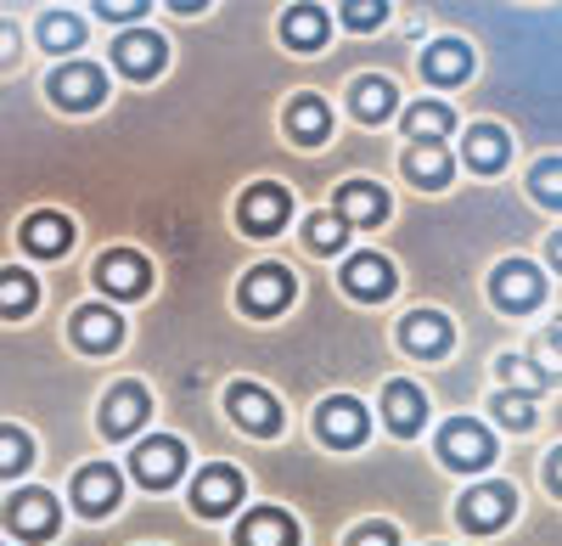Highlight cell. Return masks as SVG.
I'll return each instance as SVG.
<instances>
[{
	"label": "cell",
	"instance_id": "cell-1",
	"mask_svg": "<svg viewBox=\"0 0 562 546\" xmlns=\"http://www.w3.org/2000/svg\"><path fill=\"white\" fill-rule=\"evenodd\" d=\"M52 102L57 108H74V113H85V108H97L102 97H108V79H102V68L97 63H68V68H57L52 74Z\"/></svg>",
	"mask_w": 562,
	"mask_h": 546
},
{
	"label": "cell",
	"instance_id": "cell-2",
	"mask_svg": "<svg viewBox=\"0 0 562 546\" xmlns=\"http://www.w3.org/2000/svg\"><path fill=\"white\" fill-rule=\"evenodd\" d=\"M439 457H445L450 468L479 473V468H490V457H495V439H490L479 423L456 417V423H445V434H439Z\"/></svg>",
	"mask_w": 562,
	"mask_h": 546
},
{
	"label": "cell",
	"instance_id": "cell-3",
	"mask_svg": "<svg viewBox=\"0 0 562 546\" xmlns=\"http://www.w3.org/2000/svg\"><path fill=\"white\" fill-rule=\"evenodd\" d=\"M130 468H135L140 484H153V490H158V484H175L180 468H186V445L169 439V434H158V439H147V445H135Z\"/></svg>",
	"mask_w": 562,
	"mask_h": 546
},
{
	"label": "cell",
	"instance_id": "cell-4",
	"mask_svg": "<svg viewBox=\"0 0 562 546\" xmlns=\"http://www.w3.org/2000/svg\"><path fill=\"white\" fill-rule=\"evenodd\" d=\"M97 282H102L108 293H119V299H135V293H147L153 265L140 259L135 248H113V254H102V259H97Z\"/></svg>",
	"mask_w": 562,
	"mask_h": 546
},
{
	"label": "cell",
	"instance_id": "cell-5",
	"mask_svg": "<svg viewBox=\"0 0 562 546\" xmlns=\"http://www.w3.org/2000/svg\"><path fill=\"white\" fill-rule=\"evenodd\" d=\"M225 412L237 417L248 434H276V428H281V405H276L259 383H231V389H225Z\"/></svg>",
	"mask_w": 562,
	"mask_h": 546
},
{
	"label": "cell",
	"instance_id": "cell-6",
	"mask_svg": "<svg viewBox=\"0 0 562 546\" xmlns=\"http://www.w3.org/2000/svg\"><path fill=\"white\" fill-rule=\"evenodd\" d=\"M512 508H518V495H512V484H479L461 495V524L467 530H501L512 519Z\"/></svg>",
	"mask_w": 562,
	"mask_h": 546
},
{
	"label": "cell",
	"instance_id": "cell-7",
	"mask_svg": "<svg viewBox=\"0 0 562 546\" xmlns=\"http://www.w3.org/2000/svg\"><path fill=\"white\" fill-rule=\"evenodd\" d=\"M490 293H495V304H501V310H529V304H540L546 282H540V270H535V265L512 259V265H501V270H495Z\"/></svg>",
	"mask_w": 562,
	"mask_h": 546
},
{
	"label": "cell",
	"instance_id": "cell-8",
	"mask_svg": "<svg viewBox=\"0 0 562 546\" xmlns=\"http://www.w3.org/2000/svg\"><path fill=\"white\" fill-rule=\"evenodd\" d=\"M315 434H321L326 445H360V439H366V405L349 400V394L326 400L321 417H315Z\"/></svg>",
	"mask_w": 562,
	"mask_h": 546
},
{
	"label": "cell",
	"instance_id": "cell-9",
	"mask_svg": "<svg viewBox=\"0 0 562 546\" xmlns=\"http://www.w3.org/2000/svg\"><path fill=\"white\" fill-rule=\"evenodd\" d=\"M243 502V473L237 468H203V479L192 484V508L203 519H220Z\"/></svg>",
	"mask_w": 562,
	"mask_h": 546
},
{
	"label": "cell",
	"instance_id": "cell-10",
	"mask_svg": "<svg viewBox=\"0 0 562 546\" xmlns=\"http://www.w3.org/2000/svg\"><path fill=\"white\" fill-rule=\"evenodd\" d=\"M344 288L355 293V299H389L394 293V265L383 259V254H355L349 265H344Z\"/></svg>",
	"mask_w": 562,
	"mask_h": 546
},
{
	"label": "cell",
	"instance_id": "cell-11",
	"mask_svg": "<svg viewBox=\"0 0 562 546\" xmlns=\"http://www.w3.org/2000/svg\"><path fill=\"white\" fill-rule=\"evenodd\" d=\"M7 524H12L18 535H29V541L52 535V530H57V495H45V490H23V495H12Z\"/></svg>",
	"mask_w": 562,
	"mask_h": 546
},
{
	"label": "cell",
	"instance_id": "cell-12",
	"mask_svg": "<svg viewBox=\"0 0 562 546\" xmlns=\"http://www.w3.org/2000/svg\"><path fill=\"white\" fill-rule=\"evenodd\" d=\"M74 502H79V513H90V519L113 513V508H119V473H113L108 463L79 468V479H74Z\"/></svg>",
	"mask_w": 562,
	"mask_h": 546
},
{
	"label": "cell",
	"instance_id": "cell-13",
	"mask_svg": "<svg viewBox=\"0 0 562 546\" xmlns=\"http://www.w3.org/2000/svg\"><path fill=\"white\" fill-rule=\"evenodd\" d=\"M293 299V270H281V265H259V270H248V282H243V304L248 310H281Z\"/></svg>",
	"mask_w": 562,
	"mask_h": 546
},
{
	"label": "cell",
	"instance_id": "cell-14",
	"mask_svg": "<svg viewBox=\"0 0 562 546\" xmlns=\"http://www.w3.org/2000/svg\"><path fill=\"white\" fill-rule=\"evenodd\" d=\"M153 412V400H147V389H140V383H119L113 394H108V405H102V428L108 434H135L140 428V417H147Z\"/></svg>",
	"mask_w": 562,
	"mask_h": 546
},
{
	"label": "cell",
	"instance_id": "cell-15",
	"mask_svg": "<svg viewBox=\"0 0 562 546\" xmlns=\"http://www.w3.org/2000/svg\"><path fill=\"white\" fill-rule=\"evenodd\" d=\"M119 68L124 74H135V79H153L158 68H164V40L153 34V29H130V34H119Z\"/></svg>",
	"mask_w": 562,
	"mask_h": 546
},
{
	"label": "cell",
	"instance_id": "cell-16",
	"mask_svg": "<svg viewBox=\"0 0 562 546\" xmlns=\"http://www.w3.org/2000/svg\"><path fill=\"white\" fill-rule=\"evenodd\" d=\"M389 214V192L378 187V180H349V187L338 192V220L344 225H378Z\"/></svg>",
	"mask_w": 562,
	"mask_h": 546
},
{
	"label": "cell",
	"instance_id": "cell-17",
	"mask_svg": "<svg viewBox=\"0 0 562 546\" xmlns=\"http://www.w3.org/2000/svg\"><path fill=\"white\" fill-rule=\"evenodd\" d=\"M288 187H270V180H265V187H254L248 198H243V225H248V232L254 237H270L276 232V225L281 220H288Z\"/></svg>",
	"mask_w": 562,
	"mask_h": 546
},
{
	"label": "cell",
	"instance_id": "cell-18",
	"mask_svg": "<svg viewBox=\"0 0 562 546\" xmlns=\"http://www.w3.org/2000/svg\"><path fill=\"white\" fill-rule=\"evenodd\" d=\"M400 344L411 355H445L450 349V322H445L439 310H411L405 327H400Z\"/></svg>",
	"mask_w": 562,
	"mask_h": 546
},
{
	"label": "cell",
	"instance_id": "cell-19",
	"mask_svg": "<svg viewBox=\"0 0 562 546\" xmlns=\"http://www.w3.org/2000/svg\"><path fill=\"white\" fill-rule=\"evenodd\" d=\"M237 546H299V524L281 508H259V513H248Z\"/></svg>",
	"mask_w": 562,
	"mask_h": 546
},
{
	"label": "cell",
	"instance_id": "cell-20",
	"mask_svg": "<svg viewBox=\"0 0 562 546\" xmlns=\"http://www.w3.org/2000/svg\"><path fill=\"white\" fill-rule=\"evenodd\" d=\"M383 412H389V428L394 434H416L422 423H428V400H422L416 383H389L383 389Z\"/></svg>",
	"mask_w": 562,
	"mask_h": 546
},
{
	"label": "cell",
	"instance_id": "cell-21",
	"mask_svg": "<svg viewBox=\"0 0 562 546\" xmlns=\"http://www.w3.org/2000/svg\"><path fill=\"white\" fill-rule=\"evenodd\" d=\"M74 338H79V349H113V344L124 338V327H119V315H113V310L85 304V310L74 315Z\"/></svg>",
	"mask_w": 562,
	"mask_h": 546
},
{
	"label": "cell",
	"instance_id": "cell-22",
	"mask_svg": "<svg viewBox=\"0 0 562 546\" xmlns=\"http://www.w3.org/2000/svg\"><path fill=\"white\" fill-rule=\"evenodd\" d=\"M23 243H29L34 254H63V248L74 243V225H68V214L40 209V214H29V225H23Z\"/></svg>",
	"mask_w": 562,
	"mask_h": 546
},
{
	"label": "cell",
	"instance_id": "cell-23",
	"mask_svg": "<svg viewBox=\"0 0 562 546\" xmlns=\"http://www.w3.org/2000/svg\"><path fill=\"white\" fill-rule=\"evenodd\" d=\"M506 153H512V142H506V130H495V124H473L467 130V164L473 169H501L506 164Z\"/></svg>",
	"mask_w": 562,
	"mask_h": 546
},
{
	"label": "cell",
	"instance_id": "cell-24",
	"mask_svg": "<svg viewBox=\"0 0 562 546\" xmlns=\"http://www.w3.org/2000/svg\"><path fill=\"white\" fill-rule=\"evenodd\" d=\"M405 175L416 180V187H445V180H450V153L439 142H416L405 153Z\"/></svg>",
	"mask_w": 562,
	"mask_h": 546
},
{
	"label": "cell",
	"instance_id": "cell-25",
	"mask_svg": "<svg viewBox=\"0 0 562 546\" xmlns=\"http://www.w3.org/2000/svg\"><path fill=\"white\" fill-rule=\"evenodd\" d=\"M467 68H473V52H467L461 40H439L428 57H422V74L428 79H439V85H450V79H467Z\"/></svg>",
	"mask_w": 562,
	"mask_h": 546
},
{
	"label": "cell",
	"instance_id": "cell-26",
	"mask_svg": "<svg viewBox=\"0 0 562 546\" xmlns=\"http://www.w3.org/2000/svg\"><path fill=\"white\" fill-rule=\"evenodd\" d=\"M281 40L299 45V52L321 45V40H326V7H293L288 18H281Z\"/></svg>",
	"mask_w": 562,
	"mask_h": 546
},
{
	"label": "cell",
	"instance_id": "cell-27",
	"mask_svg": "<svg viewBox=\"0 0 562 546\" xmlns=\"http://www.w3.org/2000/svg\"><path fill=\"white\" fill-rule=\"evenodd\" d=\"M288 130L299 135V142H326V130H333V113H326L321 97H299L288 108Z\"/></svg>",
	"mask_w": 562,
	"mask_h": 546
},
{
	"label": "cell",
	"instance_id": "cell-28",
	"mask_svg": "<svg viewBox=\"0 0 562 546\" xmlns=\"http://www.w3.org/2000/svg\"><path fill=\"white\" fill-rule=\"evenodd\" d=\"M355 113L366 119V124H383L389 113H394V85L389 79H355Z\"/></svg>",
	"mask_w": 562,
	"mask_h": 546
},
{
	"label": "cell",
	"instance_id": "cell-29",
	"mask_svg": "<svg viewBox=\"0 0 562 546\" xmlns=\"http://www.w3.org/2000/svg\"><path fill=\"white\" fill-rule=\"evenodd\" d=\"M450 108H439V102H416L411 113H405V135L411 142H445L450 135Z\"/></svg>",
	"mask_w": 562,
	"mask_h": 546
},
{
	"label": "cell",
	"instance_id": "cell-30",
	"mask_svg": "<svg viewBox=\"0 0 562 546\" xmlns=\"http://www.w3.org/2000/svg\"><path fill=\"white\" fill-rule=\"evenodd\" d=\"M34 299H40V288L29 270H0V315H29Z\"/></svg>",
	"mask_w": 562,
	"mask_h": 546
},
{
	"label": "cell",
	"instance_id": "cell-31",
	"mask_svg": "<svg viewBox=\"0 0 562 546\" xmlns=\"http://www.w3.org/2000/svg\"><path fill=\"white\" fill-rule=\"evenodd\" d=\"M304 237H310L315 254H338L344 237H349V225H344L338 214H326V209H321V214H310V232H304Z\"/></svg>",
	"mask_w": 562,
	"mask_h": 546
},
{
	"label": "cell",
	"instance_id": "cell-32",
	"mask_svg": "<svg viewBox=\"0 0 562 546\" xmlns=\"http://www.w3.org/2000/svg\"><path fill=\"white\" fill-rule=\"evenodd\" d=\"M34 463V445L23 428H0V473H23Z\"/></svg>",
	"mask_w": 562,
	"mask_h": 546
},
{
	"label": "cell",
	"instance_id": "cell-33",
	"mask_svg": "<svg viewBox=\"0 0 562 546\" xmlns=\"http://www.w3.org/2000/svg\"><path fill=\"white\" fill-rule=\"evenodd\" d=\"M79 34H85V29H79V18H68V12H52V18L40 23V40L52 45V52H57V45H79Z\"/></svg>",
	"mask_w": 562,
	"mask_h": 546
},
{
	"label": "cell",
	"instance_id": "cell-34",
	"mask_svg": "<svg viewBox=\"0 0 562 546\" xmlns=\"http://www.w3.org/2000/svg\"><path fill=\"white\" fill-rule=\"evenodd\" d=\"M501 383H512V389H524V394H535V389H546V378L529 367V360H501Z\"/></svg>",
	"mask_w": 562,
	"mask_h": 546
},
{
	"label": "cell",
	"instance_id": "cell-35",
	"mask_svg": "<svg viewBox=\"0 0 562 546\" xmlns=\"http://www.w3.org/2000/svg\"><path fill=\"white\" fill-rule=\"evenodd\" d=\"M501 417H506L512 428H529V423H535V400H529V394H501Z\"/></svg>",
	"mask_w": 562,
	"mask_h": 546
},
{
	"label": "cell",
	"instance_id": "cell-36",
	"mask_svg": "<svg viewBox=\"0 0 562 546\" xmlns=\"http://www.w3.org/2000/svg\"><path fill=\"white\" fill-rule=\"evenodd\" d=\"M344 23L349 29H378L383 23V7H378V0H355V7L344 12Z\"/></svg>",
	"mask_w": 562,
	"mask_h": 546
},
{
	"label": "cell",
	"instance_id": "cell-37",
	"mask_svg": "<svg viewBox=\"0 0 562 546\" xmlns=\"http://www.w3.org/2000/svg\"><path fill=\"white\" fill-rule=\"evenodd\" d=\"M400 535H394V524H360L355 535H349V546H394Z\"/></svg>",
	"mask_w": 562,
	"mask_h": 546
},
{
	"label": "cell",
	"instance_id": "cell-38",
	"mask_svg": "<svg viewBox=\"0 0 562 546\" xmlns=\"http://www.w3.org/2000/svg\"><path fill=\"white\" fill-rule=\"evenodd\" d=\"M557 175H562L557 158H546V164L535 169V198H540V203H557Z\"/></svg>",
	"mask_w": 562,
	"mask_h": 546
},
{
	"label": "cell",
	"instance_id": "cell-39",
	"mask_svg": "<svg viewBox=\"0 0 562 546\" xmlns=\"http://www.w3.org/2000/svg\"><path fill=\"white\" fill-rule=\"evenodd\" d=\"M135 12H140L135 0H113V7H102V18H119V23H124V18H135Z\"/></svg>",
	"mask_w": 562,
	"mask_h": 546
},
{
	"label": "cell",
	"instance_id": "cell-40",
	"mask_svg": "<svg viewBox=\"0 0 562 546\" xmlns=\"http://www.w3.org/2000/svg\"><path fill=\"white\" fill-rule=\"evenodd\" d=\"M7 45H12V52H18V34H7V29H0V57H7Z\"/></svg>",
	"mask_w": 562,
	"mask_h": 546
}]
</instances>
